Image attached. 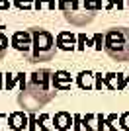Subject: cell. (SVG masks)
I'll use <instances>...</instances> for the list:
<instances>
[{
    "label": "cell",
    "instance_id": "obj_17",
    "mask_svg": "<svg viewBox=\"0 0 129 131\" xmlns=\"http://www.w3.org/2000/svg\"><path fill=\"white\" fill-rule=\"evenodd\" d=\"M0 88H2V74H0Z\"/></svg>",
    "mask_w": 129,
    "mask_h": 131
},
{
    "label": "cell",
    "instance_id": "obj_16",
    "mask_svg": "<svg viewBox=\"0 0 129 131\" xmlns=\"http://www.w3.org/2000/svg\"><path fill=\"white\" fill-rule=\"evenodd\" d=\"M10 8V2L8 0H0V10H8Z\"/></svg>",
    "mask_w": 129,
    "mask_h": 131
},
{
    "label": "cell",
    "instance_id": "obj_14",
    "mask_svg": "<svg viewBox=\"0 0 129 131\" xmlns=\"http://www.w3.org/2000/svg\"><path fill=\"white\" fill-rule=\"evenodd\" d=\"M121 8V0H106V8Z\"/></svg>",
    "mask_w": 129,
    "mask_h": 131
},
{
    "label": "cell",
    "instance_id": "obj_12",
    "mask_svg": "<svg viewBox=\"0 0 129 131\" xmlns=\"http://www.w3.org/2000/svg\"><path fill=\"white\" fill-rule=\"evenodd\" d=\"M82 4H84L86 10H90V12H96L102 8V0H82Z\"/></svg>",
    "mask_w": 129,
    "mask_h": 131
},
{
    "label": "cell",
    "instance_id": "obj_15",
    "mask_svg": "<svg viewBox=\"0 0 129 131\" xmlns=\"http://www.w3.org/2000/svg\"><path fill=\"white\" fill-rule=\"evenodd\" d=\"M121 127H123V129H129V112L121 115Z\"/></svg>",
    "mask_w": 129,
    "mask_h": 131
},
{
    "label": "cell",
    "instance_id": "obj_8",
    "mask_svg": "<svg viewBox=\"0 0 129 131\" xmlns=\"http://www.w3.org/2000/svg\"><path fill=\"white\" fill-rule=\"evenodd\" d=\"M70 123H72V117H70V114H67V112H59V114H55L53 117V125L57 127L59 131H67L70 127Z\"/></svg>",
    "mask_w": 129,
    "mask_h": 131
},
{
    "label": "cell",
    "instance_id": "obj_13",
    "mask_svg": "<svg viewBox=\"0 0 129 131\" xmlns=\"http://www.w3.org/2000/svg\"><path fill=\"white\" fill-rule=\"evenodd\" d=\"M14 4H16L20 10H29L33 6V0H14Z\"/></svg>",
    "mask_w": 129,
    "mask_h": 131
},
{
    "label": "cell",
    "instance_id": "obj_3",
    "mask_svg": "<svg viewBox=\"0 0 129 131\" xmlns=\"http://www.w3.org/2000/svg\"><path fill=\"white\" fill-rule=\"evenodd\" d=\"M53 98H55V88H41L27 82L26 86H22L20 94H18V104H20V108H24V112L35 114L39 108L49 104Z\"/></svg>",
    "mask_w": 129,
    "mask_h": 131
},
{
    "label": "cell",
    "instance_id": "obj_2",
    "mask_svg": "<svg viewBox=\"0 0 129 131\" xmlns=\"http://www.w3.org/2000/svg\"><path fill=\"white\" fill-rule=\"evenodd\" d=\"M104 51L113 61L129 63V27H110L104 33Z\"/></svg>",
    "mask_w": 129,
    "mask_h": 131
},
{
    "label": "cell",
    "instance_id": "obj_5",
    "mask_svg": "<svg viewBox=\"0 0 129 131\" xmlns=\"http://www.w3.org/2000/svg\"><path fill=\"white\" fill-rule=\"evenodd\" d=\"M10 45L18 51V53H22L24 57H27L29 51H31V33H29V29L16 31L12 35V39H10Z\"/></svg>",
    "mask_w": 129,
    "mask_h": 131
},
{
    "label": "cell",
    "instance_id": "obj_7",
    "mask_svg": "<svg viewBox=\"0 0 129 131\" xmlns=\"http://www.w3.org/2000/svg\"><path fill=\"white\" fill-rule=\"evenodd\" d=\"M70 82H72L70 72H67V71L53 72V88H55V90H69V88H70Z\"/></svg>",
    "mask_w": 129,
    "mask_h": 131
},
{
    "label": "cell",
    "instance_id": "obj_10",
    "mask_svg": "<svg viewBox=\"0 0 129 131\" xmlns=\"http://www.w3.org/2000/svg\"><path fill=\"white\" fill-rule=\"evenodd\" d=\"M92 72H80L78 74V86L80 88H92L94 84H92Z\"/></svg>",
    "mask_w": 129,
    "mask_h": 131
},
{
    "label": "cell",
    "instance_id": "obj_18",
    "mask_svg": "<svg viewBox=\"0 0 129 131\" xmlns=\"http://www.w3.org/2000/svg\"><path fill=\"white\" fill-rule=\"evenodd\" d=\"M125 4H127V8H129V0H125Z\"/></svg>",
    "mask_w": 129,
    "mask_h": 131
},
{
    "label": "cell",
    "instance_id": "obj_1",
    "mask_svg": "<svg viewBox=\"0 0 129 131\" xmlns=\"http://www.w3.org/2000/svg\"><path fill=\"white\" fill-rule=\"evenodd\" d=\"M31 33V51L26 59L27 63H43L51 61L57 53V41L47 29L43 27H29Z\"/></svg>",
    "mask_w": 129,
    "mask_h": 131
},
{
    "label": "cell",
    "instance_id": "obj_4",
    "mask_svg": "<svg viewBox=\"0 0 129 131\" xmlns=\"http://www.w3.org/2000/svg\"><path fill=\"white\" fill-rule=\"evenodd\" d=\"M59 6L64 14V20L69 24H72V26L82 27L96 18V12L86 10L82 0H59Z\"/></svg>",
    "mask_w": 129,
    "mask_h": 131
},
{
    "label": "cell",
    "instance_id": "obj_11",
    "mask_svg": "<svg viewBox=\"0 0 129 131\" xmlns=\"http://www.w3.org/2000/svg\"><path fill=\"white\" fill-rule=\"evenodd\" d=\"M6 51H8V35L4 33V27L0 26V61L4 59Z\"/></svg>",
    "mask_w": 129,
    "mask_h": 131
},
{
    "label": "cell",
    "instance_id": "obj_9",
    "mask_svg": "<svg viewBox=\"0 0 129 131\" xmlns=\"http://www.w3.org/2000/svg\"><path fill=\"white\" fill-rule=\"evenodd\" d=\"M8 123H10L12 129H16V131L24 129V127H26V123H27L26 114H24V112H16V114H12L10 119H8Z\"/></svg>",
    "mask_w": 129,
    "mask_h": 131
},
{
    "label": "cell",
    "instance_id": "obj_6",
    "mask_svg": "<svg viewBox=\"0 0 129 131\" xmlns=\"http://www.w3.org/2000/svg\"><path fill=\"white\" fill-rule=\"evenodd\" d=\"M55 41H57V49H64V51H72L76 45V37L70 31H61Z\"/></svg>",
    "mask_w": 129,
    "mask_h": 131
}]
</instances>
